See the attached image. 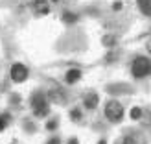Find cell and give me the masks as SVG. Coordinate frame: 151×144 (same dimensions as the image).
Wrapping results in <instances>:
<instances>
[{
  "label": "cell",
  "instance_id": "3",
  "mask_svg": "<svg viewBox=\"0 0 151 144\" xmlns=\"http://www.w3.org/2000/svg\"><path fill=\"white\" fill-rule=\"evenodd\" d=\"M32 107H33V113H35V117H46L48 115V111H50V107H48V103H46V98H44V94H41V93H37L35 96H33V100H32Z\"/></svg>",
  "mask_w": 151,
  "mask_h": 144
},
{
  "label": "cell",
  "instance_id": "4",
  "mask_svg": "<svg viewBox=\"0 0 151 144\" xmlns=\"http://www.w3.org/2000/svg\"><path fill=\"white\" fill-rule=\"evenodd\" d=\"M28 78V69L22 63H15L11 67V80L15 83H22V81H26Z\"/></svg>",
  "mask_w": 151,
  "mask_h": 144
},
{
  "label": "cell",
  "instance_id": "22",
  "mask_svg": "<svg viewBox=\"0 0 151 144\" xmlns=\"http://www.w3.org/2000/svg\"><path fill=\"white\" fill-rule=\"evenodd\" d=\"M54 2H55V0H54Z\"/></svg>",
  "mask_w": 151,
  "mask_h": 144
},
{
  "label": "cell",
  "instance_id": "12",
  "mask_svg": "<svg viewBox=\"0 0 151 144\" xmlns=\"http://www.w3.org/2000/svg\"><path fill=\"white\" fill-rule=\"evenodd\" d=\"M103 44L111 48V46H114V44H116V39H114L112 35H105V37H103Z\"/></svg>",
  "mask_w": 151,
  "mask_h": 144
},
{
  "label": "cell",
  "instance_id": "6",
  "mask_svg": "<svg viewBox=\"0 0 151 144\" xmlns=\"http://www.w3.org/2000/svg\"><path fill=\"white\" fill-rule=\"evenodd\" d=\"M79 78H81V70H79V69H70L68 72H66V76H65L66 83H70V85L78 83V81H79Z\"/></svg>",
  "mask_w": 151,
  "mask_h": 144
},
{
  "label": "cell",
  "instance_id": "9",
  "mask_svg": "<svg viewBox=\"0 0 151 144\" xmlns=\"http://www.w3.org/2000/svg\"><path fill=\"white\" fill-rule=\"evenodd\" d=\"M138 2V7L142 9V13L151 17V0H137Z\"/></svg>",
  "mask_w": 151,
  "mask_h": 144
},
{
  "label": "cell",
  "instance_id": "15",
  "mask_svg": "<svg viewBox=\"0 0 151 144\" xmlns=\"http://www.w3.org/2000/svg\"><path fill=\"white\" fill-rule=\"evenodd\" d=\"M6 122H7V117H0V131L6 130Z\"/></svg>",
  "mask_w": 151,
  "mask_h": 144
},
{
  "label": "cell",
  "instance_id": "20",
  "mask_svg": "<svg viewBox=\"0 0 151 144\" xmlns=\"http://www.w3.org/2000/svg\"><path fill=\"white\" fill-rule=\"evenodd\" d=\"M57 142H59V140H57V139H52V140H50V142H48V144H57Z\"/></svg>",
  "mask_w": 151,
  "mask_h": 144
},
{
  "label": "cell",
  "instance_id": "13",
  "mask_svg": "<svg viewBox=\"0 0 151 144\" xmlns=\"http://www.w3.org/2000/svg\"><path fill=\"white\" fill-rule=\"evenodd\" d=\"M129 115H131V118H133V120H138V118L142 117V109H140V107H133Z\"/></svg>",
  "mask_w": 151,
  "mask_h": 144
},
{
  "label": "cell",
  "instance_id": "17",
  "mask_svg": "<svg viewBox=\"0 0 151 144\" xmlns=\"http://www.w3.org/2000/svg\"><path fill=\"white\" fill-rule=\"evenodd\" d=\"M112 9H114V11H120V9H122V2H114V4H112Z\"/></svg>",
  "mask_w": 151,
  "mask_h": 144
},
{
  "label": "cell",
  "instance_id": "16",
  "mask_svg": "<svg viewBox=\"0 0 151 144\" xmlns=\"http://www.w3.org/2000/svg\"><path fill=\"white\" fill-rule=\"evenodd\" d=\"M55 126H57V120H50V122H48V126H46V127H48V130L52 131V130H55Z\"/></svg>",
  "mask_w": 151,
  "mask_h": 144
},
{
  "label": "cell",
  "instance_id": "18",
  "mask_svg": "<svg viewBox=\"0 0 151 144\" xmlns=\"http://www.w3.org/2000/svg\"><path fill=\"white\" fill-rule=\"evenodd\" d=\"M68 144H78V139H70V140H68Z\"/></svg>",
  "mask_w": 151,
  "mask_h": 144
},
{
  "label": "cell",
  "instance_id": "21",
  "mask_svg": "<svg viewBox=\"0 0 151 144\" xmlns=\"http://www.w3.org/2000/svg\"><path fill=\"white\" fill-rule=\"evenodd\" d=\"M98 144H107V142H105V140H100V142H98Z\"/></svg>",
  "mask_w": 151,
  "mask_h": 144
},
{
  "label": "cell",
  "instance_id": "10",
  "mask_svg": "<svg viewBox=\"0 0 151 144\" xmlns=\"http://www.w3.org/2000/svg\"><path fill=\"white\" fill-rule=\"evenodd\" d=\"M65 94L61 93V90H52L50 93V98H52V102H57V103H65Z\"/></svg>",
  "mask_w": 151,
  "mask_h": 144
},
{
  "label": "cell",
  "instance_id": "5",
  "mask_svg": "<svg viewBox=\"0 0 151 144\" xmlns=\"http://www.w3.org/2000/svg\"><path fill=\"white\" fill-rule=\"evenodd\" d=\"M98 102H100V98H98L96 93H87L85 94V107L87 109H96Z\"/></svg>",
  "mask_w": 151,
  "mask_h": 144
},
{
  "label": "cell",
  "instance_id": "19",
  "mask_svg": "<svg viewBox=\"0 0 151 144\" xmlns=\"http://www.w3.org/2000/svg\"><path fill=\"white\" fill-rule=\"evenodd\" d=\"M147 52H149V54H151V39L147 41Z\"/></svg>",
  "mask_w": 151,
  "mask_h": 144
},
{
  "label": "cell",
  "instance_id": "7",
  "mask_svg": "<svg viewBox=\"0 0 151 144\" xmlns=\"http://www.w3.org/2000/svg\"><path fill=\"white\" fill-rule=\"evenodd\" d=\"M124 144H144V137L140 133H133L124 139Z\"/></svg>",
  "mask_w": 151,
  "mask_h": 144
},
{
  "label": "cell",
  "instance_id": "14",
  "mask_svg": "<svg viewBox=\"0 0 151 144\" xmlns=\"http://www.w3.org/2000/svg\"><path fill=\"white\" fill-rule=\"evenodd\" d=\"M70 118H72V120H79V118H81V111H79V109H72V111H70Z\"/></svg>",
  "mask_w": 151,
  "mask_h": 144
},
{
  "label": "cell",
  "instance_id": "11",
  "mask_svg": "<svg viewBox=\"0 0 151 144\" xmlns=\"http://www.w3.org/2000/svg\"><path fill=\"white\" fill-rule=\"evenodd\" d=\"M63 20L66 22V24H74V22L78 20V17H76L74 13H70V11H66V13H63Z\"/></svg>",
  "mask_w": 151,
  "mask_h": 144
},
{
  "label": "cell",
  "instance_id": "8",
  "mask_svg": "<svg viewBox=\"0 0 151 144\" xmlns=\"http://www.w3.org/2000/svg\"><path fill=\"white\" fill-rule=\"evenodd\" d=\"M33 7L37 9V13H48V2L46 0H33Z\"/></svg>",
  "mask_w": 151,
  "mask_h": 144
},
{
  "label": "cell",
  "instance_id": "2",
  "mask_svg": "<svg viewBox=\"0 0 151 144\" xmlns=\"http://www.w3.org/2000/svg\"><path fill=\"white\" fill-rule=\"evenodd\" d=\"M105 117H107L111 122H120L124 117V107L118 100H109L105 105Z\"/></svg>",
  "mask_w": 151,
  "mask_h": 144
},
{
  "label": "cell",
  "instance_id": "1",
  "mask_svg": "<svg viewBox=\"0 0 151 144\" xmlns=\"http://www.w3.org/2000/svg\"><path fill=\"white\" fill-rule=\"evenodd\" d=\"M131 72H133L134 78H146L147 74H151V61L146 56L137 57L131 65Z\"/></svg>",
  "mask_w": 151,
  "mask_h": 144
}]
</instances>
